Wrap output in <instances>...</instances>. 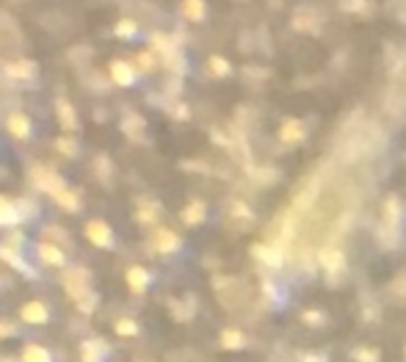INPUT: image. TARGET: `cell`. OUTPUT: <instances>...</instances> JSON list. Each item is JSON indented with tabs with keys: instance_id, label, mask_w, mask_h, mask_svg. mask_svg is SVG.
I'll return each instance as SVG.
<instances>
[{
	"instance_id": "obj_1",
	"label": "cell",
	"mask_w": 406,
	"mask_h": 362,
	"mask_svg": "<svg viewBox=\"0 0 406 362\" xmlns=\"http://www.w3.org/2000/svg\"><path fill=\"white\" fill-rule=\"evenodd\" d=\"M337 155L340 158H346L349 163H354V161H367V158H373V155H379L381 149H384V133L376 128V125H370V122H365V119H354V122H349L346 128H343V133L337 138Z\"/></svg>"
},
{
	"instance_id": "obj_2",
	"label": "cell",
	"mask_w": 406,
	"mask_h": 362,
	"mask_svg": "<svg viewBox=\"0 0 406 362\" xmlns=\"http://www.w3.org/2000/svg\"><path fill=\"white\" fill-rule=\"evenodd\" d=\"M384 108L395 119H406V67L393 72L387 94H384Z\"/></svg>"
},
{
	"instance_id": "obj_3",
	"label": "cell",
	"mask_w": 406,
	"mask_h": 362,
	"mask_svg": "<svg viewBox=\"0 0 406 362\" xmlns=\"http://www.w3.org/2000/svg\"><path fill=\"white\" fill-rule=\"evenodd\" d=\"M398 227H401V205L395 196H387V202L381 205V224H379V238L384 246H395Z\"/></svg>"
},
{
	"instance_id": "obj_4",
	"label": "cell",
	"mask_w": 406,
	"mask_h": 362,
	"mask_svg": "<svg viewBox=\"0 0 406 362\" xmlns=\"http://www.w3.org/2000/svg\"><path fill=\"white\" fill-rule=\"evenodd\" d=\"M61 282H64V288H67V293L75 299V302H81L83 296H89V272L86 269H69V272H64L61 276Z\"/></svg>"
},
{
	"instance_id": "obj_5",
	"label": "cell",
	"mask_w": 406,
	"mask_h": 362,
	"mask_svg": "<svg viewBox=\"0 0 406 362\" xmlns=\"http://www.w3.org/2000/svg\"><path fill=\"white\" fill-rule=\"evenodd\" d=\"M31 180H34V185L39 188V191H47V194H61L67 185H64V180L53 172V169H47V166H34L31 169Z\"/></svg>"
},
{
	"instance_id": "obj_6",
	"label": "cell",
	"mask_w": 406,
	"mask_h": 362,
	"mask_svg": "<svg viewBox=\"0 0 406 362\" xmlns=\"http://www.w3.org/2000/svg\"><path fill=\"white\" fill-rule=\"evenodd\" d=\"M86 238H89L94 246H100V249H108V246L114 243L111 227L105 224V222H100V219H91L89 224H86Z\"/></svg>"
},
{
	"instance_id": "obj_7",
	"label": "cell",
	"mask_w": 406,
	"mask_h": 362,
	"mask_svg": "<svg viewBox=\"0 0 406 362\" xmlns=\"http://www.w3.org/2000/svg\"><path fill=\"white\" fill-rule=\"evenodd\" d=\"M318 260H320L323 269H329V272H340V269H343V249L334 246V243H326V246L318 249Z\"/></svg>"
},
{
	"instance_id": "obj_8",
	"label": "cell",
	"mask_w": 406,
	"mask_h": 362,
	"mask_svg": "<svg viewBox=\"0 0 406 362\" xmlns=\"http://www.w3.org/2000/svg\"><path fill=\"white\" fill-rule=\"evenodd\" d=\"M111 78H114V83L116 86H130L135 81V67L133 64H128V61H122V58H116V61H111Z\"/></svg>"
},
{
	"instance_id": "obj_9",
	"label": "cell",
	"mask_w": 406,
	"mask_h": 362,
	"mask_svg": "<svg viewBox=\"0 0 406 362\" xmlns=\"http://www.w3.org/2000/svg\"><path fill=\"white\" fill-rule=\"evenodd\" d=\"M55 114H58V122H61L64 130H75L78 128V114H75V108H72V102L67 97L55 100Z\"/></svg>"
},
{
	"instance_id": "obj_10",
	"label": "cell",
	"mask_w": 406,
	"mask_h": 362,
	"mask_svg": "<svg viewBox=\"0 0 406 362\" xmlns=\"http://www.w3.org/2000/svg\"><path fill=\"white\" fill-rule=\"evenodd\" d=\"M36 252H39V257L45 260L47 266H64L67 263V255H64V249L58 246V243H50V241H42L39 246H36Z\"/></svg>"
},
{
	"instance_id": "obj_11",
	"label": "cell",
	"mask_w": 406,
	"mask_h": 362,
	"mask_svg": "<svg viewBox=\"0 0 406 362\" xmlns=\"http://www.w3.org/2000/svg\"><path fill=\"white\" fill-rule=\"evenodd\" d=\"M22 222V210L20 202H11L6 196H0V227H14Z\"/></svg>"
},
{
	"instance_id": "obj_12",
	"label": "cell",
	"mask_w": 406,
	"mask_h": 362,
	"mask_svg": "<svg viewBox=\"0 0 406 362\" xmlns=\"http://www.w3.org/2000/svg\"><path fill=\"white\" fill-rule=\"evenodd\" d=\"M3 72L11 78V81H31L34 72H36V64L34 61H11L3 67Z\"/></svg>"
},
{
	"instance_id": "obj_13",
	"label": "cell",
	"mask_w": 406,
	"mask_h": 362,
	"mask_svg": "<svg viewBox=\"0 0 406 362\" xmlns=\"http://www.w3.org/2000/svg\"><path fill=\"white\" fill-rule=\"evenodd\" d=\"M20 316H22L25 323H47L50 321V310L42 302H28V304H22Z\"/></svg>"
},
{
	"instance_id": "obj_14",
	"label": "cell",
	"mask_w": 406,
	"mask_h": 362,
	"mask_svg": "<svg viewBox=\"0 0 406 362\" xmlns=\"http://www.w3.org/2000/svg\"><path fill=\"white\" fill-rule=\"evenodd\" d=\"M155 249H158V252H163V255H172V252H177V249H180V238H177L172 229L161 227V229L155 232Z\"/></svg>"
},
{
	"instance_id": "obj_15",
	"label": "cell",
	"mask_w": 406,
	"mask_h": 362,
	"mask_svg": "<svg viewBox=\"0 0 406 362\" xmlns=\"http://www.w3.org/2000/svg\"><path fill=\"white\" fill-rule=\"evenodd\" d=\"M6 125H8V133L14 138H20V141H25V138L31 136V119L25 114H20V111H14Z\"/></svg>"
},
{
	"instance_id": "obj_16",
	"label": "cell",
	"mask_w": 406,
	"mask_h": 362,
	"mask_svg": "<svg viewBox=\"0 0 406 362\" xmlns=\"http://www.w3.org/2000/svg\"><path fill=\"white\" fill-rule=\"evenodd\" d=\"M105 351H108V346H105L102 340L91 337V340H83V346H81V360L83 362H102Z\"/></svg>"
},
{
	"instance_id": "obj_17",
	"label": "cell",
	"mask_w": 406,
	"mask_h": 362,
	"mask_svg": "<svg viewBox=\"0 0 406 362\" xmlns=\"http://www.w3.org/2000/svg\"><path fill=\"white\" fill-rule=\"evenodd\" d=\"M125 279H128V285H130V290L133 293H141L147 285H149V272L147 269H141V266H130L128 272H125Z\"/></svg>"
},
{
	"instance_id": "obj_18",
	"label": "cell",
	"mask_w": 406,
	"mask_h": 362,
	"mask_svg": "<svg viewBox=\"0 0 406 362\" xmlns=\"http://www.w3.org/2000/svg\"><path fill=\"white\" fill-rule=\"evenodd\" d=\"M279 138H282L285 144H299V141L304 138V128H302V122H299V119L285 122L282 130H279Z\"/></svg>"
},
{
	"instance_id": "obj_19",
	"label": "cell",
	"mask_w": 406,
	"mask_h": 362,
	"mask_svg": "<svg viewBox=\"0 0 406 362\" xmlns=\"http://www.w3.org/2000/svg\"><path fill=\"white\" fill-rule=\"evenodd\" d=\"M0 257H3V260H6L8 266H14V269H20V272H22V274L34 276V272H31V266H28V263H25V260H22V257H20V255H17L14 249H11V246H6V243H3V246H0Z\"/></svg>"
},
{
	"instance_id": "obj_20",
	"label": "cell",
	"mask_w": 406,
	"mask_h": 362,
	"mask_svg": "<svg viewBox=\"0 0 406 362\" xmlns=\"http://www.w3.org/2000/svg\"><path fill=\"white\" fill-rule=\"evenodd\" d=\"M255 255L263 257V260L271 263V266H279V263H282V243H276V246H263V243H257V246H255Z\"/></svg>"
},
{
	"instance_id": "obj_21",
	"label": "cell",
	"mask_w": 406,
	"mask_h": 362,
	"mask_svg": "<svg viewBox=\"0 0 406 362\" xmlns=\"http://www.w3.org/2000/svg\"><path fill=\"white\" fill-rule=\"evenodd\" d=\"M182 14L191 22L205 20V0H182Z\"/></svg>"
},
{
	"instance_id": "obj_22",
	"label": "cell",
	"mask_w": 406,
	"mask_h": 362,
	"mask_svg": "<svg viewBox=\"0 0 406 362\" xmlns=\"http://www.w3.org/2000/svg\"><path fill=\"white\" fill-rule=\"evenodd\" d=\"M182 222L185 224H202L205 222V205L202 202H191V205H185V210H182Z\"/></svg>"
},
{
	"instance_id": "obj_23",
	"label": "cell",
	"mask_w": 406,
	"mask_h": 362,
	"mask_svg": "<svg viewBox=\"0 0 406 362\" xmlns=\"http://www.w3.org/2000/svg\"><path fill=\"white\" fill-rule=\"evenodd\" d=\"M22 362H53V357H50V351H47L45 346L31 343V346H25V351H22Z\"/></svg>"
},
{
	"instance_id": "obj_24",
	"label": "cell",
	"mask_w": 406,
	"mask_h": 362,
	"mask_svg": "<svg viewBox=\"0 0 406 362\" xmlns=\"http://www.w3.org/2000/svg\"><path fill=\"white\" fill-rule=\"evenodd\" d=\"M293 25H296L299 31H318V20L310 8H302V11L293 17Z\"/></svg>"
},
{
	"instance_id": "obj_25",
	"label": "cell",
	"mask_w": 406,
	"mask_h": 362,
	"mask_svg": "<svg viewBox=\"0 0 406 362\" xmlns=\"http://www.w3.org/2000/svg\"><path fill=\"white\" fill-rule=\"evenodd\" d=\"M55 202L67 210V213H78V208H81V199H78V194H72V191H61V194H55Z\"/></svg>"
},
{
	"instance_id": "obj_26",
	"label": "cell",
	"mask_w": 406,
	"mask_h": 362,
	"mask_svg": "<svg viewBox=\"0 0 406 362\" xmlns=\"http://www.w3.org/2000/svg\"><path fill=\"white\" fill-rule=\"evenodd\" d=\"M222 346H224V349H243V346H246V337H243L238 329H224V332H222Z\"/></svg>"
},
{
	"instance_id": "obj_27",
	"label": "cell",
	"mask_w": 406,
	"mask_h": 362,
	"mask_svg": "<svg viewBox=\"0 0 406 362\" xmlns=\"http://www.w3.org/2000/svg\"><path fill=\"white\" fill-rule=\"evenodd\" d=\"M114 34H116L119 39H130V36L138 34V25H135L133 20H119L116 28H114Z\"/></svg>"
},
{
	"instance_id": "obj_28",
	"label": "cell",
	"mask_w": 406,
	"mask_h": 362,
	"mask_svg": "<svg viewBox=\"0 0 406 362\" xmlns=\"http://www.w3.org/2000/svg\"><path fill=\"white\" fill-rule=\"evenodd\" d=\"M141 128H144V119H141L138 114H130V116H125V122H122V130H125L128 136H135V138H138Z\"/></svg>"
},
{
	"instance_id": "obj_29",
	"label": "cell",
	"mask_w": 406,
	"mask_h": 362,
	"mask_svg": "<svg viewBox=\"0 0 406 362\" xmlns=\"http://www.w3.org/2000/svg\"><path fill=\"white\" fill-rule=\"evenodd\" d=\"M229 216L238 219V222H243V224L252 222V210H249L243 202H232V205H229Z\"/></svg>"
},
{
	"instance_id": "obj_30",
	"label": "cell",
	"mask_w": 406,
	"mask_h": 362,
	"mask_svg": "<svg viewBox=\"0 0 406 362\" xmlns=\"http://www.w3.org/2000/svg\"><path fill=\"white\" fill-rule=\"evenodd\" d=\"M55 149H58L61 155H67V158H75V155H78V141L64 136V138L55 141Z\"/></svg>"
},
{
	"instance_id": "obj_31",
	"label": "cell",
	"mask_w": 406,
	"mask_h": 362,
	"mask_svg": "<svg viewBox=\"0 0 406 362\" xmlns=\"http://www.w3.org/2000/svg\"><path fill=\"white\" fill-rule=\"evenodd\" d=\"M116 335L133 337V335H138V323H135L133 318H119V321H116Z\"/></svg>"
},
{
	"instance_id": "obj_32",
	"label": "cell",
	"mask_w": 406,
	"mask_h": 362,
	"mask_svg": "<svg viewBox=\"0 0 406 362\" xmlns=\"http://www.w3.org/2000/svg\"><path fill=\"white\" fill-rule=\"evenodd\" d=\"M210 72H213L216 78H224V75H229V61L222 58V55H213V58H210Z\"/></svg>"
},
{
	"instance_id": "obj_33",
	"label": "cell",
	"mask_w": 406,
	"mask_h": 362,
	"mask_svg": "<svg viewBox=\"0 0 406 362\" xmlns=\"http://www.w3.org/2000/svg\"><path fill=\"white\" fill-rule=\"evenodd\" d=\"M155 216H158V208H149V205H141V208H138V222L152 224V222H155Z\"/></svg>"
},
{
	"instance_id": "obj_34",
	"label": "cell",
	"mask_w": 406,
	"mask_h": 362,
	"mask_svg": "<svg viewBox=\"0 0 406 362\" xmlns=\"http://www.w3.org/2000/svg\"><path fill=\"white\" fill-rule=\"evenodd\" d=\"M94 304H97V296H94V293H89V296H83V299L78 302V307H81L83 313H91V310H94Z\"/></svg>"
},
{
	"instance_id": "obj_35",
	"label": "cell",
	"mask_w": 406,
	"mask_h": 362,
	"mask_svg": "<svg viewBox=\"0 0 406 362\" xmlns=\"http://www.w3.org/2000/svg\"><path fill=\"white\" fill-rule=\"evenodd\" d=\"M152 64H155V58H152V53H138V67L147 72V69H152Z\"/></svg>"
},
{
	"instance_id": "obj_36",
	"label": "cell",
	"mask_w": 406,
	"mask_h": 362,
	"mask_svg": "<svg viewBox=\"0 0 406 362\" xmlns=\"http://www.w3.org/2000/svg\"><path fill=\"white\" fill-rule=\"evenodd\" d=\"M97 175H100V177H108V175H111V163H108V158H97Z\"/></svg>"
},
{
	"instance_id": "obj_37",
	"label": "cell",
	"mask_w": 406,
	"mask_h": 362,
	"mask_svg": "<svg viewBox=\"0 0 406 362\" xmlns=\"http://www.w3.org/2000/svg\"><path fill=\"white\" fill-rule=\"evenodd\" d=\"M14 332H17V326H14V323H8V321H0V340H3V337H11Z\"/></svg>"
},
{
	"instance_id": "obj_38",
	"label": "cell",
	"mask_w": 406,
	"mask_h": 362,
	"mask_svg": "<svg viewBox=\"0 0 406 362\" xmlns=\"http://www.w3.org/2000/svg\"><path fill=\"white\" fill-rule=\"evenodd\" d=\"M354 357L360 362H376V351H365V349H362V351H357Z\"/></svg>"
},
{
	"instance_id": "obj_39",
	"label": "cell",
	"mask_w": 406,
	"mask_h": 362,
	"mask_svg": "<svg viewBox=\"0 0 406 362\" xmlns=\"http://www.w3.org/2000/svg\"><path fill=\"white\" fill-rule=\"evenodd\" d=\"M304 321H307V323H320L323 318H320V313H313V310H307V313H304Z\"/></svg>"
},
{
	"instance_id": "obj_40",
	"label": "cell",
	"mask_w": 406,
	"mask_h": 362,
	"mask_svg": "<svg viewBox=\"0 0 406 362\" xmlns=\"http://www.w3.org/2000/svg\"><path fill=\"white\" fill-rule=\"evenodd\" d=\"M365 6V0H351V3H346V8H362Z\"/></svg>"
}]
</instances>
